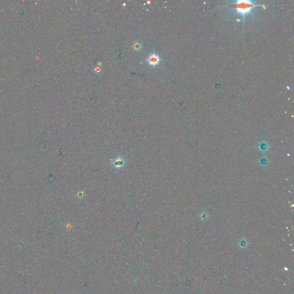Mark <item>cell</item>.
Listing matches in <instances>:
<instances>
[{"label":"cell","mask_w":294,"mask_h":294,"mask_svg":"<svg viewBox=\"0 0 294 294\" xmlns=\"http://www.w3.org/2000/svg\"><path fill=\"white\" fill-rule=\"evenodd\" d=\"M261 5L254 3L251 1L248 0H238L234 3H230L226 7L235 9L237 14H241L244 23L245 16L248 14H251L252 9L254 7H261Z\"/></svg>","instance_id":"1"},{"label":"cell","mask_w":294,"mask_h":294,"mask_svg":"<svg viewBox=\"0 0 294 294\" xmlns=\"http://www.w3.org/2000/svg\"><path fill=\"white\" fill-rule=\"evenodd\" d=\"M147 61L150 66L155 67L159 64L160 62L161 61V59L158 54L153 53L149 55Z\"/></svg>","instance_id":"2"},{"label":"cell","mask_w":294,"mask_h":294,"mask_svg":"<svg viewBox=\"0 0 294 294\" xmlns=\"http://www.w3.org/2000/svg\"><path fill=\"white\" fill-rule=\"evenodd\" d=\"M124 161L122 158H117L113 160L112 162V164L113 167H114L116 169H120L123 167V165L124 164Z\"/></svg>","instance_id":"3"},{"label":"cell","mask_w":294,"mask_h":294,"mask_svg":"<svg viewBox=\"0 0 294 294\" xmlns=\"http://www.w3.org/2000/svg\"><path fill=\"white\" fill-rule=\"evenodd\" d=\"M134 47H135V49L137 50L138 48H140V47L141 46H140V45L139 44V43H137V44H135V45L134 46Z\"/></svg>","instance_id":"4"}]
</instances>
